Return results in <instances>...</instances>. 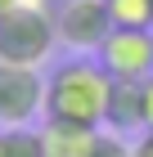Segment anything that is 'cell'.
Wrapping results in <instances>:
<instances>
[{"instance_id": "cell-1", "label": "cell", "mask_w": 153, "mask_h": 157, "mask_svg": "<svg viewBox=\"0 0 153 157\" xmlns=\"http://www.w3.org/2000/svg\"><path fill=\"white\" fill-rule=\"evenodd\" d=\"M108 94H113V76L104 72V63L90 54H77L45 76V117L77 121V126H104Z\"/></svg>"}, {"instance_id": "cell-2", "label": "cell", "mask_w": 153, "mask_h": 157, "mask_svg": "<svg viewBox=\"0 0 153 157\" xmlns=\"http://www.w3.org/2000/svg\"><path fill=\"white\" fill-rule=\"evenodd\" d=\"M59 36H54V9H18L0 13V63H18V67H41L54 54Z\"/></svg>"}, {"instance_id": "cell-3", "label": "cell", "mask_w": 153, "mask_h": 157, "mask_svg": "<svg viewBox=\"0 0 153 157\" xmlns=\"http://www.w3.org/2000/svg\"><path fill=\"white\" fill-rule=\"evenodd\" d=\"M45 117V76L41 67L0 63V130H23Z\"/></svg>"}, {"instance_id": "cell-4", "label": "cell", "mask_w": 153, "mask_h": 157, "mask_svg": "<svg viewBox=\"0 0 153 157\" xmlns=\"http://www.w3.org/2000/svg\"><path fill=\"white\" fill-rule=\"evenodd\" d=\"M108 32H113V18H108L104 0H63V5H54V36L72 54H99Z\"/></svg>"}, {"instance_id": "cell-5", "label": "cell", "mask_w": 153, "mask_h": 157, "mask_svg": "<svg viewBox=\"0 0 153 157\" xmlns=\"http://www.w3.org/2000/svg\"><path fill=\"white\" fill-rule=\"evenodd\" d=\"M99 63L113 81L153 76V27H113L99 45Z\"/></svg>"}, {"instance_id": "cell-6", "label": "cell", "mask_w": 153, "mask_h": 157, "mask_svg": "<svg viewBox=\"0 0 153 157\" xmlns=\"http://www.w3.org/2000/svg\"><path fill=\"white\" fill-rule=\"evenodd\" d=\"M99 126H77V121H41V148L45 157H95L99 148Z\"/></svg>"}, {"instance_id": "cell-7", "label": "cell", "mask_w": 153, "mask_h": 157, "mask_svg": "<svg viewBox=\"0 0 153 157\" xmlns=\"http://www.w3.org/2000/svg\"><path fill=\"white\" fill-rule=\"evenodd\" d=\"M104 126L113 135H131L144 130V90L140 81H113V94H108V117Z\"/></svg>"}, {"instance_id": "cell-8", "label": "cell", "mask_w": 153, "mask_h": 157, "mask_svg": "<svg viewBox=\"0 0 153 157\" xmlns=\"http://www.w3.org/2000/svg\"><path fill=\"white\" fill-rule=\"evenodd\" d=\"M113 27H153V0H104Z\"/></svg>"}, {"instance_id": "cell-9", "label": "cell", "mask_w": 153, "mask_h": 157, "mask_svg": "<svg viewBox=\"0 0 153 157\" xmlns=\"http://www.w3.org/2000/svg\"><path fill=\"white\" fill-rule=\"evenodd\" d=\"M5 157H45L41 130H32V126H23V130H5Z\"/></svg>"}, {"instance_id": "cell-10", "label": "cell", "mask_w": 153, "mask_h": 157, "mask_svg": "<svg viewBox=\"0 0 153 157\" xmlns=\"http://www.w3.org/2000/svg\"><path fill=\"white\" fill-rule=\"evenodd\" d=\"M95 157H135L131 153V144H126V135H99V148H95Z\"/></svg>"}, {"instance_id": "cell-11", "label": "cell", "mask_w": 153, "mask_h": 157, "mask_svg": "<svg viewBox=\"0 0 153 157\" xmlns=\"http://www.w3.org/2000/svg\"><path fill=\"white\" fill-rule=\"evenodd\" d=\"M140 90H144V130H153V76H144Z\"/></svg>"}, {"instance_id": "cell-12", "label": "cell", "mask_w": 153, "mask_h": 157, "mask_svg": "<svg viewBox=\"0 0 153 157\" xmlns=\"http://www.w3.org/2000/svg\"><path fill=\"white\" fill-rule=\"evenodd\" d=\"M131 153L135 157H153V130H140V139L131 144Z\"/></svg>"}, {"instance_id": "cell-13", "label": "cell", "mask_w": 153, "mask_h": 157, "mask_svg": "<svg viewBox=\"0 0 153 157\" xmlns=\"http://www.w3.org/2000/svg\"><path fill=\"white\" fill-rule=\"evenodd\" d=\"M18 5H32V9H54V0H0V13H5V9H18Z\"/></svg>"}, {"instance_id": "cell-14", "label": "cell", "mask_w": 153, "mask_h": 157, "mask_svg": "<svg viewBox=\"0 0 153 157\" xmlns=\"http://www.w3.org/2000/svg\"><path fill=\"white\" fill-rule=\"evenodd\" d=\"M0 157H5V130H0Z\"/></svg>"}]
</instances>
